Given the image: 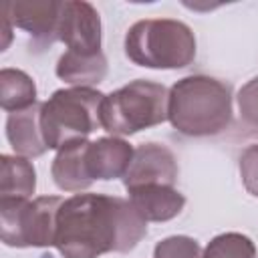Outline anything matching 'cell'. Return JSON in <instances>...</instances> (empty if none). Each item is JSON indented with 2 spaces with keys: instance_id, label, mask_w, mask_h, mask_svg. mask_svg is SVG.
<instances>
[{
  "instance_id": "cell-12",
  "label": "cell",
  "mask_w": 258,
  "mask_h": 258,
  "mask_svg": "<svg viewBox=\"0 0 258 258\" xmlns=\"http://www.w3.org/2000/svg\"><path fill=\"white\" fill-rule=\"evenodd\" d=\"M40 107L42 105L36 103L28 109L14 111L8 115L6 137L18 155L38 157L48 149L40 127Z\"/></svg>"
},
{
  "instance_id": "cell-15",
  "label": "cell",
  "mask_w": 258,
  "mask_h": 258,
  "mask_svg": "<svg viewBox=\"0 0 258 258\" xmlns=\"http://www.w3.org/2000/svg\"><path fill=\"white\" fill-rule=\"evenodd\" d=\"M36 187V173L28 159L0 157V200H28Z\"/></svg>"
},
{
  "instance_id": "cell-1",
  "label": "cell",
  "mask_w": 258,
  "mask_h": 258,
  "mask_svg": "<svg viewBox=\"0 0 258 258\" xmlns=\"http://www.w3.org/2000/svg\"><path fill=\"white\" fill-rule=\"evenodd\" d=\"M145 234L147 222L129 200L77 194L58 210L54 246L64 258H99L133 250Z\"/></svg>"
},
{
  "instance_id": "cell-13",
  "label": "cell",
  "mask_w": 258,
  "mask_h": 258,
  "mask_svg": "<svg viewBox=\"0 0 258 258\" xmlns=\"http://www.w3.org/2000/svg\"><path fill=\"white\" fill-rule=\"evenodd\" d=\"M87 145L89 141L85 139L58 149L52 161V179L62 191H81L93 183L85 161Z\"/></svg>"
},
{
  "instance_id": "cell-5",
  "label": "cell",
  "mask_w": 258,
  "mask_h": 258,
  "mask_svg": "<svg viewBox=\"0 0 258 258\" xmlns=\"http://www.w3.org/2000/svg\"><path fill=\"white\" fill-rule=\"evenodd\" d=\"M169 91L151 81L137 79L111 95L101 105V127L115 135H133L167 119Z\"/></svg>"
},
{
  "instance_id": "cell-17",
  "label": "cell",
  "mask_w": 258,
  "mask_h": 258,
  "mask_svg": "<svg viewBox=\"0 0 258 258\" xmlns=\"http://www.w3.org/2000/svg\"><path fill=\"white\" fill-rule=\"evenodd\" d=\"M254 256H256V248L252 240L238 232L216 236L202 252V258H254Z\"/></svg>"
},
{
  "instance_id": "cell-18",
  "label": "cell",
  "mask_w": 258,
  "mask_h": 258,
  "mask_svg": "<svg viewBox=\"0 0 258 258\" xmlns=\"http://www.w3.org/2000/svg\"><path fill=\"white\" fill-rule=\"evenodd\" d=\"M153 258H202V248L189 236H169L157 242Z\"/></svg>"
},
{
  "instance_id": "cell-6",
  "label": "cell",
  "mask_w": 258,
  "mask_h": 258,
  "mask_svg": "<svg viewBox=\"0 0 258 258\" xmlns=\"http://www.w3.org/2000/svg\"><path fill=\"white\" fill-rule=\"evenodd\" d=\"M62 198L42 196L36 200H0V236L6 246H54L56 216Z\"/></svg>"
},
{
  "instance_id": "cell-4",
  "label": "cell",
  "mask_w": 258,
  "mask_h": 258,
  "mask_svg": "<svg viewBox=\"0 0 258 258\" xmlns=\"http://www.w3.org/2000/svg\"><path fill=\"white\" fill-rule=\"evenodd\" d=\"M105 95L91 87L54 91L40 107V127L48 149H62L85 141L101 127V105Z\"/></svg>"
},
{
  "instance_id": "cell-16",
  "label": "cell",
  "mask_w": 258,
  "mask_h": 258,
  "mask_svg": "<svg viewBox=\"0 0 258 258\" xmlns=\"http://www.w3.org/2000/svg\"><path fill=\"white\" fill-rule=\"evenodd\" d=\"M0 105L4 111L14 113L36 105L34 81L18 69L0 71Z\"/></svg>"
},
{
  "instance_id": "cell-8",
  "label": "cell",
  "mask_w": 258,
  "mask_h": 258,
  "mask_svg": "<svg viewBox=\"0 0 258 258\" xmlns=\"http://www.w3.org/2000/svg\"><path fill=\"white\" fill-rule=\"evenodd\" d=\"M177 179V163L173 153L159 143H143L135 149L131 165L123 175L127 189L139 185H173Z\"/></svg>"
},
{
  "instance_id": "cell-14",
  "label": "cell",
  "mask_w": 258,
  "mask_h": 258,
  "mask_svg": "<svg viewBox=\"0 0 258 258\" xmlns=\"http://www.w3.org/2000/svg\"><path fill=\"white\" fill-rule=\"evenodd\" d=\"M56 75L69 85L75 87H91L105 79L107 75V58L103 52L81 54L67 50L56 64Z\"/></svg>"
},
{
  "instance_id": "cell-3",
  "label": "cell",
  "mask_w": 258,
  "mask_h": 258,
  "mask_svg": "<svg viewBox=\"0 0 258 258\" xmlns=\"http://www.w3.org/2000/svg\"><path fill=\"white\" fill-rule=\"evenodd\" d=\"M125 54L147 69H183L196 58V38L179 20H139L127 30Z\"/></svg>"
},
{
  "instance_id": "cell-19",
  "label": "cell",
  "mask_w": 258,
  "mask_h": 258,
  "mask_svg": "<svg viewBox=\"0 0 258 258\" xmlns=\"http://www.w3.org/2000/svg\"><path fill=\"white\" fill-rule=\"evenodd\" d=\"M238 107L242 119L258 129V77L248 81L240 91H238Z\"/></svg>"
},
{
  "instance_id": "cell-9",
  "label": "cell",
  "mask_w": 258,
  "mask_h": 258,
  "mask_svg": "<svg viewBox=\"0 0 258 258\" xmlns=\"http://www.w3.org/2000/svg\"><path fill=\"white\" fill-rule=\"evenodd\" d=\"M135 149L119 137H101L89 141L85 161L91 179H115L123 177L131 165Z\"/></svg>"
},
{
  "instance_id": "cell-11",
  "label": "cell",
  "mask_w": 258,
  "mask_h": 258,
  "mask_svg": "<svg viewBox=\"0 0 258 258\" xmlns=\"http://www.w3.org/2000/svg\"><path fill=\"white\" fill-rule=\"evenodd\" d=\"M127 191L129 202L145 222H167L175 218L185 204V198L173 185H139Z\"/></svg>"
},
{
  "instance_id": "cell-2",
  "label": "cell",
  "mask_w": 258,
  "mask_h": 258,
  "mask_svg": "<svg viewBox=\"0 0 258 258\" xmlns=\"http://www.w3.org/2000/svg\"><path fill=\"white\" fill-rule=\"evenodd\" d=\"M167 119L183 135H216L232 119L230 89L212 77H185L169 89Z\"/></svg>"
},
{
  "instance_id": "cell-10",
  "label": "cell",
  "mask_w": 258,
  "mask_h": 258,
  "mask_svg": "<svg viewBox=\"0 0 258 258\" xmlns=\"http://www.w3.org/2000/svg\"><path fill=\"white\" fill-rule=\"evenodd\" d=\"M62 2L32 0V2H6L4 12L18 28L42 40H54Z\"/></svg>"
},
{
  "instance_id": "cell-7",
  "label": "cell",
  "mask_w": 258,
  "mask_h": 258,
  "mask_svg": "<svg viewBox=\"0 0 258 258\" xmlns=\"http://www.w3.org/2000/svg\"><path fill=\"white\" fill-rule=\"evenodd\" d=\"M56 40H62L73 52H101V18L95 6L83 0L62 2Z\"/></svg>"
},
{
  "instance_id": "cell-20",
  "label": "cell",
  "mask_w": 258,
  "mask_h": 258,
  "mask_svg": "<svg viewBox=\"0 0 258 258\" xmlns=\"http://www.w3.org/2000/svg\"><path fill=\"white\" fill-rule=\"evenodd\" d=\"M240 175L244 187L258 198V143L250 145L240 157Z\"/></svg>"
}]
</instances>
